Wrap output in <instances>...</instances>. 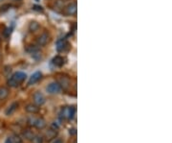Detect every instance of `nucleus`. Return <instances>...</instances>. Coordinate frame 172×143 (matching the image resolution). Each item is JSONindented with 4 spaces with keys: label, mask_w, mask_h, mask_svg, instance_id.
Wrapping results in <instances>:
<instances>
[{
    "label": "nucleus",
    "mask_w": 172,
    "mask_h": 143,
    "mask_svg": "<svg viewBox=\"0 0 172 143\" xmlns=\"http://www.w3.org/2000/svg\"><path fill=\"white\" fill-rule=\"evenodd\" d=\"M76 114V107L70 106V107H65L61 109L60 113V118L61 119H68L71 120L74 118Z\"/></svg>",
    "instance_id": "1"
},
{
    "label": "nucleus",
    "mask_w": 172,
    "mask_h": 143,
    "mask_svg": "<svg viewBox=\"0 0 172 143\" xmlns=\"http://www.w3.org/2000/svg\"><path fill=\"white\" fill-rule=\"evenodd\" d=\"M29 124L31 126H33L36 127L37 129H43L45 128L46 126V121L42 118V117H39V118H36V117H31L29 119Z\"/></svg>",
    "instance_id": "2"
},
{
    "label": "nucleus",
    "mask_w": 172,
    "mask_h": 143,
    "mask_svg": "<svg viewBox=\"0 0 172 143\" xmlns=\"http://www.w3.org/2000/svg\"><path fill=\"white\" fill-rule=\"evenodd\" d=\"M57 83L60 84V87L63 90H68L69 87H70L71 85V80L69 77L65 76V75H60L59 76V78H57Z\"/></svg>",
    "instance_id": "3"
},
{
    "label": "nucleus",
    "mask_w": 172,
    "mask_h": 143,
    "mask_svg": "<svg viewBox=\"0 0 172 143\" xmlns=\"http://www.w3.org/2000/svg\"><path fill=\"white\" fill-rule=\"evenodd\" d=\"M26 77H27V75H26L24 72L18 71V72L15 73L13 76L11 77V78L13 79L15 83H17V84H18V85H19L21 83H23V82H24V81L26 80Z\"/></svg>",
    "instance_id": "4"
},
{
    "label": "nucleus",
    "mask_w": 172,
    "mask_h": 143,
    "mask_svg": "<svg viewBox=\"0 0 172 143\" xmlns=\"http://www.w3.org/2000/svg\"><path fill=\"white\" fill-rule=\"evenodd\" d=\"M49 39H50L49 34H48L47 32H44V33H42V34L37 38V44L39 46H44V45H46L48 43Z\"/></svg>",
    "instance_id": "5"
},
{
    "label": "nucleus",
    "mask_w": 172,
    "mask_h": 143,
    "mask_svg": "<svg viewBox=\"0 0 172 143\" xmlns=\"http://www.w3.org/2000/svg\"><path fill=\"white\" fill-rule=\"evenodd\" d=\"M77 12V5L76 2L70 3L65 8V11H64V13L67 16H75Z\"/></svg>",
    "instance_id": "6"
},
{
    "label": "nucleus",
    "mask_w": 172,
    "mask_h": 143,
    "mask_svg": "<svg viewBox=\"0 0 172 143\" xmlns=\"http://www.w3.org/2000/svg\"><path fill=\"white\" fill-rule=\"evenodd\" d=\"M60 90H61V87L59 83H51L47 86V91L51 94L59 93V92H60Z\"/></svg>",
    "instance_id": "7"
},
{
    "label": "nucleus",
    "mask_w": 172,
    "mask_h": 143,
    "mask_svg": "<svg viewBox=\"0 0 172 143\" xmlns=\"http://www.w3.org/2000/svg\"><path fill=\"white\" fill-rule=\"evenodd\" d=\"M33 102L37 106H41L45 103V97L44 95L39 92V91H37L36 93L33 94Z\"/></svg>",
    "instance_id": "8"
},
{
    "label": "nucleus",
    "mask_w": 172,
    "mask_h": 143,
    "mask_svg": "<svg viewBox=\"0 0 172 143\" xmlns=\"http://www.w3.org/2000/svg\"><path fill=\"white\" fill-rule=\"evenodd\" d=\"M25 109L26 112L29 113H39V106L36 105V104H28L26 107H25Z\"/></svg>",
    "instance_id": "9"
},
{
    "label": "nucleus",
    "mask_w": 172,
    "mask_h": 143,
    "mask_svg": "<svg viewBox=\"0 0 172 143\" xmlns=\"http://www.w3.org/2000/svg\"><path fill=\"white\" fill-rule=\"evenodd\" d=\"M41 76H42L41 72H39V71L34 72V73L31 76V78H30L28 84H29V85H34V84L37 83V82L41 79Z\"/></svg>",
    "instance_id": "10"
},
{
    "label": "nucleus",
    "mask_w": 172,
    "mask_h": 143,
    "mask_svg": "<svg viewBox=\"0 0 172 143\" xmlns=\"http://www.w3.org/2000/svg\"><path fill=\"white\" fill-rule=\"evenodd\" d=\"M57 135V130L55 128H50L45 133V137L47 140H52L53 138H55Z\"/></svg>",
    "instance_id": "11"
},
{
    "label": "nucleus",
    "mask_w": 172,
    "mask_h": 143,
    "mask_svg": "<svg viewBox=\"0 0 172 143\" xmlns=\"http://www.w3.org/2000/svg\"><path fill=\"white\" fill-rule=\"evenodd\" d=\"M52 63L55 65V67H61L62 65L64 64V59H63V57H61V56H55V57L53 59Z\"/></svg>",
    "instance_id": "12"
},
{
    "label": "nucleus",
    "mask_w": 172,
    "mask_h": 143,
    "mask_svg": "<svg viewBox=\"0 0 172 143\" xmlns=\"http://www.w3.org/2000/svg\"><path fill=\"white\" fill-rule=\"evenodd\" d=\"M10 90L6 86H0V100H4L9 96Z\"/></svg>",
    "instance_id": "13"
},
{
    "label": "nucleus",
    "mask_w": 172,
    "mask_h": 143,
    "mask_svg": "<svg viewBox=\"0 0 172 143\" xmlns=\"http://www.w3.org/2000/svg\"><path fill=\"white\" fill-rule=\"evenodd\" d=\"M17 107H18V104H17V103H13V104H11V105L6 109V112H5L6 115H11V114H13V113L16 111Z\"/></svg>",
    "instance_id": "14"
},
{
    "label": "nucleus",
    "mask_w": 172,
    "mask_h": 143,
    "mask_svg": "<svg viewBox=\"0 0 172 143\" xmlns=\"http://www.w3.org/2000/svg\"><path fill=\"white\" fill-rule=\"evenodd\" d=\"M67 45H68L67 41L65 39H61V40H60L59 42H57L56 49H57V51H63L65 46H67Z\"/></svg>",
    "instance_id": "15"
},
{
    "label": "nucleus",
    "mask_w": 172,
    "mask_h": 143,
    "mask_svg": "<svg viewBox=\"0 0 172 143\" xmlns=\"http://www.w3.org/2000/svg\"><path fill=\"white\" fill-rule=\"evenodd\" d=\"M39 24L37 22V21H32V22L30 23V25H29V30L31 31V32H37L38 29H39Z\"/></svg>",
    "instance_id": "16"
},
{
    "label": "nucleus",
    "mask_w": 172,
    "mask_h": 143,
    "mask_svg": "<svg viewBox=\"0 0 172 143\" xmlns=\"http://www.w3.org/2000/svg\"><path fill=\"white\" fill-rule=\"evenodd\" d=\"M23 136L24 137L28 140H33V138L34 137V135L33 134V131H31L30 130H26L24 131V133H23Z\"/></svg>",
    "instance_id": "17"
},
{
    "label": "nucleus",
    "mask_w": 172,
    "mask_h": 143,
    "mask_svg": "<svg viewBox=\"0 0 172 143\" xmlns=\"http://www.w3.org/2000/svg\"><path fill=\"white\" fill-rule=\"evenodd\" d=\"M11 141H13V143H23V141H22V139L18 136H14V137L13 138H11Z\"/></svg>",
    "instance_id": "18"
},
{
    "label": "nucleus",
    "mask_w": 172,
    "mask_h": 143,
    "mask_svg": "<svg viewBox=\"0 0 172 143\" xmlns=\"http://www.w3.org/2000/svg\"><path fill=\"white\" fill-rule=\"evenodd\" d=\"M33 143H43V139L41 136H34V137L33 138Z\"/></svg>",
    "instance_id": "19"
},
{
    "label": "nucleus",
    "mask_w": 172,
    "mask_h": 143,
    "mask_svg": "<svg viewBox=\"0 0 172 143\" xmlns=\"http://www.w3.org/2000/svg\"><path fill=\"white\" fill-rule=\"evenodd\" d=\"M10 8H11V5L10 4H5V5H3L1 7V9H0V12H1V13H5V12H7V11Z\"/></svg>",
    "instance_id": "20"
},
{
    "label": "nucleus",
    "mask_w": 172,
    "mask_h": 143,
    "mask_svg": "<svg viewBox=\"0 0 172 143\" xmlns=\"http://www.w3.org/2000/svg\"><path fill=\"white\" fill-rule=\"evenodd\" d=\"M33 9L34 11H37V12H43V8L41 6H38V5H34Z\"/></svg>",
    "instance_id": "21"
},
{
    "label": "nucleus",
    "mask_w": 172,
    "mask_h": 143,
    "mask_svg": "<svg viewBox=\"0 0 172 143\" xmlns=\"http://www.w3.org/2000/svg\"><path fill=\"white\" fill-rule=\"evenodd\" d=\"M69 133H70V135H72V136H75L77 134V131H76V129H70V131H69Z\"/></svg>",
    "instance_id": "22"
},
{
    "label": "nucleus",
    "mask_w": 172,
    "mask_h": 143,
    "mask_svg": "<svg viewBox=\"0 0 172 143\" xmlns=\"http://www.w3.org/2000/svg\"><path fill=\"white\" fill-rule=\"evenodd\" d=\"M54 143H62V141H61V139H60V138H56V139L54 141Z\"/></svg>",
    "instance_id": "23"
},
{
    "label": "nucleus",
    "mask_w": 172,
    "mask_h": 143,
    "mask_svg": "<svg viewBox=\"0 0 172 143\" xmlns=\"http://www.w3.org/2000/svg\"><path fill=\"white\" fill-rule=\"evenodd\" d=\"M5 143H13V141H11V138H7V139H6V141H5Z\"/></svg>",
    "instance_id": "24"
},
{
    "label": "nucleus",
    "mask_w": 172,
    "mask_h": 143,
    "mask_svg": "<svg viewBox=\"0 0 172 143\" xmlns=\"http://www.w3.org/2000/svg\"><path fill=\"white\" fill-rule=\"evenodd\" d=\"M1 1H2V0H0V2H1Z\"/></svg>",
    "instance_id": "25"
}]
</instances>
